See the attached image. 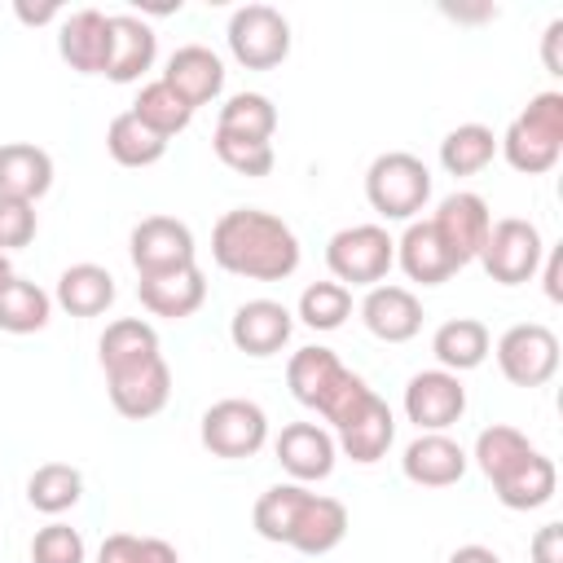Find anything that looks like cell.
<instances>
[{"label": "cell", "mask_w": 563, "mask_h": 563, "mask_svg": "<svg viewBox=\"0 0 563 563\" xmlns=\"http://www.w3.org/2000/svg\"><path fill=\"white\" fill-rule=\"evenodd\" d=\"M211 260L233 277L282 282L299 268V238L290 233L282 216L260 211V207H238L216 220Z\"/></svg>", "instance_id": "1"}, {"label": "cell", "mask_w": 563, "mask_h": 563, "mask_svg": "<svg viewBox=\"0 0 563 563\" xmlns=\"http://www.w3.org/2000/svg\"><path fill=\"white\" fill-rule=\"evenodd\" d=\"M506 163L523 176H541L563 154V92H537L497 141Z\"/></svg>", "instance_id": "2"}, {"label": "cell", "mask_w": 563, "mask_h": 563, "mask_svg": "<svg viewBox=\"0 0 563 563\" xmlns=\"http://www.w3.org/2000/svg\"><path fill=\"white\" fill-rule=\"evenodd\" d=\"M365 198L383 220H413L431 198V172L418 154H378L365 172Z\"/></svg>", "instance_id": "3"}, {"label": "cell", "mask_w": 563, "mask_h": 563, "mask_svg": "<svg viewBox=\"0 0 563 563\" xmlns=\"http://www.w3.org/2000/svg\"><path fill=\"white\" fill-rule=\"evenodd\" d=\"M325 264L339 286H378L396 264V242L383 224H352L325 242Z\"/></svg>", "instance_id": "4"}, {"label": "cell", "mask_w": 563, "mask_h": 563, "mask_svg": "<svg viewBox=\"0 0 563 563\" xmlns=\"http://www.w3.org/2000/svg\"><path fill=\"white\" fill-rule=\"evenodd\" d=\"M541 233L532 220H519V216H506V220H493L484 246H479V264L493 282L501 286H519V282H532L537 268H541Z\"/></svg>", "instance_id": "5"}, {"label": "cell", "mask_w": 563, "mask_h": 563, "mask_svg": "<svg viewBox=\"0 0 563 563\" xmlns=\"http://www.w3.org/2000/svg\"><path fill=\"white\" fill-rule=\"evenodd\" d=\"M229 53L246 70H273L290 53V22L273 4H242L229 18Z\"/></svg>", "instance_id": "6"}, {"label": "cell", "mask_w": 563, "mask_h": 563, "mask_svg": "<svg viewBox=\"0 0 563 563\" xmlns=\"http://www.w3.org/2000/svg\"><path fill=\"white\" fill-rule=\"evenodd\" d=\"M497 365L515 387H541L559 369V339L541 321H519L497 339Z\"/></svg>", "instance_id": "7"}, {"label": "cell", "mask_w": 563, "mask_h": 563, "mask_svg": "<svg viewBox=\"0 0 563 563\" xmlns=\"http://www.w3.org/2000/svg\"><path fill=\"white\" fill-rule=\"evenodd\" d=\"M264 440H268V418L255 400L229 396L202 413V444L216 457H251L264 449Z\"/></svg>", "instance_id": "8"}, {"label": "cell", "mask_w": 563, "mask_h": 563, "mask_svg": "<svg viewBox=\"0 0 563 563\" xmlns=\"http://www.w3.org/2000/svg\"><path fill=\"white\" fill-rule=\"evenodd\" d=\"M106 387H110V405H114L123 418L145 422V418H154V413L172 400V369H167V361H163V352H158V356L136 361V365L110 369V374H106Z\"/></svg>", "instance_id": "9"}, {"label": "cell", "mask_w": 563, "mask_h": 563, "mask_svg": "<svg viewBox=\"0 0 563 563\" xmlns=\"http://www.w3.org/2000/svg\"><path fill=\"white\" fill-rule=\"evenodd\" d=\"M132 264L141 277H154V273H172V268H185L194 264L198 246H194V233L185 220L176 216H145L136 229H132Z\"/></svg>", "instance_id": "10"}, {"label": "cell", "mask_w": 563, "mask_h": 563, "mask_svg": "<svg viewBox=\"0 0 563 563\" xmlns=\"http://www.w3.org/2000/svg\"><path fill=\"white\" fill-rule=\"evenodd\" d=\"M466 413V387L449 369H422L405 387V418L418 431H449Z\"/></svg>", "instance_id": "11"}, {"label": "cell", "mask_w": 563, "mask_h": 563, "mask_svg": "<svg viewBox=\"0 0 563 563\" xmlns=\"http://www.w3.org/2000/svg\"><path fill=\"white\" fill-rule=\"evenodd\" d=\"M431 229L440 233V242L449 246V255H453L457 264H471V260H479V246H484V238H488V229H493V211H488V202H484L479 194L457 189V194H449V198L435 207Z\"/></svg>", "instance_id": "12"}, {"label": "cell", "mask_w": 563, "mask_h": 563, "mask_svg": "<svg viewBox=\"0 0 563 563\" xmlns=\"http://www.w3.org/2000/svg\"><path fill=\"white\" fill-rule=\"evenodd\" d=\"M290 330H295V317L277 299H246L233 312V321H229V339L246 356H273V352H282L290 343Z\"/></svg>", "instance_id": "13"}, {"label": "cell", "mask_w": 563, "mask_h": 563, "mask_svg": "<svg viewBox=\"0 0 563 563\" xmlns=\"http://www.w3.org/2000/svg\"><path fill=\"white\" fill-rule=\"evenodd\" d=\"M57 53L79 75H106L110 62V18L101 9H75L62 18Z\"/></svg>", "instance_id": "14"}, {"label": "cell", "mask_w": 563, "mask_h": 563, "mask_svg": "<svg viewBox=\"0 0 563 563\" xmlns=\"http://www.w3.org/2000/svg\"><path fill=\"white\" fill-rule=\"evenodd\" d=\"M400 471L409 484H422V488H449L466 475V453L457 440H449L444 431H418V440L405 449L400 457Z\"/></svg>", "instance_id": "15"}, {"label": "cell", "mask_w": 563, "mask_h": 563, "mask_svg": "<svg viewBox=\"0 0 563 563\" xmlns=\"http://www.w3.org/2000/svg\"><path fill=\"white\" fill-rule=\"evenodd\" d=\"M163 84H167L189 110H198V106H207V101L220 97V88H224V66H220V57H216L211 48L185 44V48H176V53L167 57Z\"/></svg>", "instance_id": "16"}, {"label": "cell", "mask_w": 563, "mask_h": 563, "mask_svg": "<svg viewBox=\"0 0 563 563\" xmlns=\"http://www.w3.org/2000/svg\"><path fill=\"white\" fill-rule=\"evenodd\" d=\"M361 321L383 343H409L422 330V303L405 286H369L361 303Z\"/></svg>", "instance_id": "17"}, {"label": "cell", "mask_w": 563, "mask_h": 563, "mask_svg": "<svg viewBox=\"0 0 563 563\" xmlns=\"http://www.w3.org/2000/svg\"><path fill=\"white\" fill-rule=\"evenodd\" d=\"M136 295L141 303L154 312V317H167V321H180V317H194L207 299V277L198 264H185V268H172V273H154V277H141L136 282Z\"/></svg>", "instance_id": "18"}, {"label": "cell", "mask_w": 563, "mask_h": 563, "mask_svg": "<svg viewBox=\"0 0 563 563\" xmlns=\"http://www.w3.org/2000/svg\"><path fill=\"white\" fill-rule=\"evenodd\" d=\"M273 453H277L282 471H290L299 484L325 479V475L334 471V440H330V431L317 427V422H290V427H282Z\"/></svg>", "instance_id": "19"}, {"label": "cell", "mask_w": 563, "mask_h": 563, "mask_svg": "<svg viewBox=\"0 0 563 563\" xmlns=\"http://www.w3.org/2000/svg\"><path fill=\"white\" fill-rule=\"evenodd\" d=\"M396 264L405 268L409 282H422V286H440L462 268L440 242V233L431 229V220H409V229L396 242Z\"/></svg>", "instance_id": "20"}, {"label": "cell", "mask_w": 563, "mask_h": 563, "mask_svg": "<svg viewBox=\"0 0 563 563\" xmlns=\"http://www.w3.org/2000/svg\"><path fill=\"white\" fill-rule=\"evenodd\" d=\"M53 189V158L48 150L31 141H9L0 145V198L35 202Z\"/></svg>", "instance_id": "21"}, {"label": "cell", "mask_w": 563, "mask_h": 563, "mask_svg": "<svg viewBox=\"0 0 563 563\" xmlns=\"http://www.w3.org/2000/svg\"><path fill=\"white\" fill-rule=\"evenodd\" d=\"M154 53H158V40L154 31L132 18V13H114L110 18V62H106V79L114 84H132L141 79L150 66H154Z\"/></svg>", "instance_id": "22"}, {"label": "cell", "mask_w": 563, "mask_h": 563, "mask_svg": "<svg viewBox=\"0 0 563 563\" xmlns=\"http://www.w3.org/2000/svg\"><path fill=\"white\" fill-rule=\"evenodd\" d=\"M554 488H559V471L537 449L515 471H506L501 479H493V493H497V501L506 510H537V506H545L554 497Z\"/></svg>", "instance_id": "23"}, {"label": "cell", "mask_w": 563, "mask_h": 563, "mask_svg": "<svg viewBox=\"0 0 563 563\" xmlns=\"http://www.w3.org/2000/svg\"><path fill=\"white\" fill-rule=\"evenodd\" d=\"M347 537V506L339 497H321V493H308L299 519H295V532H290V545L299 554H330L339 541Z\"/></svg>", "instance_id": "24"}, {"label": "cell", "mask_w": 563, "mask_h": 563, "mask_svg": "<svg viewBox=\"0 0 563 563\" xmlns=\"http://www.w3.org/2000/svg\"><path fill=\"white\" fill-rule=\"evenodd\" d=\"M431 352H435L440 369L466 374V369L484 365V356L493 352V334H488V325L475 321V317H453V321H444V325L431 334Z\"/></svg>", "instance_id": "25"}, {"label": "cell", "mask_w": 563, "mask_h": 563, "mask_svg": "<svg viewBox=\"0 0 563 563\" xmlns=\"http://www.w3.org/2000/svg\"><path fill=\"white\" fill-rule=\"evenodd\" d=\"M391 440H396V418H391L387 400H378V396H369L365 409H361L347 427H339V449H343L352 462H361V466L378 462V457L391 449Z\"/></svg>", "instance_id": "26"}, {"label": "cell", "mask_w": 563, "mask_h": 563, "mask_svg": "<svg viewBox=\"0 0 563 563\" xmlns=\"http://www.w3.org/2000/svg\"><path fill=\"white\" fill-rule=\"evenodd\" d=\"M57 303L70 317H101L114 303V277L101 264H70L57 277Z\"/></svg>", "instance_id": "27"}, {"label": "cell", "mask_w": 563, "mask_h": 563, "mask_svg": "<svg viewBox=\"0 0 563 563\" xmlns=\"http://www.w3.org/2000/svg\"><path fill=\"white\" fill-rule=\"evenodd\" d=\"M339 378H343V361L330 347H299L290 356V365H286V387L308 409H317Z\"/></svg>", "instance_id": "28"}, {"label": "cell", "mask_w": 563, "mask_h": 563, "mask_svg": "<svg viewBox=\"0 0 563 563\" xmlns=\"http://www.w3.org/2000/svg\"><path fill=\"white\" fill-rule=\"evenodd\" d=\"M106 150L119 167H150L167 154V136H158L154 128H145L132 110L114 114L110 128H106Z\"/></svg>", "instance_id": "29"}, {"label": "cell", "mask_w": 563, "mask_h": 563, "mask_svg": "<svg viewBox=\"0 0 563 563\" xmlns=\"http://www.w3.org/2000/svg\"><path fill=\"white\" fill-rule=\"evenodd\" d=\"M97 356H101V369H123V365H136L145 356H158V330L141 317H119L106 325L101 343H97Z\"/></svg>", "instance_id": "30"}, {"label": "cell", "mask_w": 563, "mask_h": 563, "mask_svg": "<svg viewBox=\"0 0 563 563\" xmlns=\"http://www.w3.org/2000/svg\"><path fill=\"white\" fill-rule=\"evenodd\" d=\"M48 312H53V299L35 282H26V277L13 273L0 286V330H9V334H35V330L48 325Z\"/></svg>", "instance_id": "31"}, {"label": "cell", "mask_w": 563, "mask_h": 563, "mask_svg": "<svg viewBox=\"0 0 563 563\" xmlns=\"http://www.w3.org/2000/svg\"><path fill=\"white\" fill-rule=\"evenodd\" d=\"M493 154H497V136L484 123H457L440 141V167L449 176H475V172H484L493 163Z\"/></svg>", "instance_id": "32"}, {"label": "cell", "mask_w": 563, "mask_h": 563, "mask_svg": "<svg viewBox=\"0 0 563 563\" xmlns=\"http://www.w3.org/2000/svg\"><path fill=\"white\" fill-rule=\"evenodd\" d=\"M308 501V488L303 484H273L268 493H260L255 510H251V523L264 541H277V545H290V532H295V519Z\"/></svg>", "instance_id": "33"}, {"label": "cell", "mask_w": 563, "mask_h": 563, "mask_svg": "<svg viewBox=\"0 0 563 563\" xmlns=\"http://www.w3.org/2000/svg\"><path fill=\"white\" fill-rule=\"evenodd\" d=\"M84 497V475L70 462H44L26 479V501L40 515H62Z\"/></svg>", "instance_id": "34"}, {"label": "cell", "mask_w": 563, "mask_h": 563, "mask_svg": "<svg viewBox=\"0 0 563 563\" xmlns=\"http://www.w3.org/2000/svg\"><path fill=\"white\" fill-rule=\"evenodd\" d=\"M216 132H233V136H246V141H273V132H277V106L264 92H233L220 106Z\"/></svg>", "instance_id": "35"}, {"label": "cell", "mask_w": 563, "mask_h": 563, "mask_svg": "<svg viewBox=\"0 0 563 563\" xmlns=\"http://www.w3.org/2000/svg\"><path fill=\"white\" fill-rule=\"evenodd\" d=\"M528 453H532L528 435H523L519 427H506V422L484 427L479 440H475V462H479V471H484L488 479H501V475L515 471Z\"/></svg>", "instance_id": "36"}, {"label": "cell", "mask_w": 563, "mask_h": 563, "mask_svg": "<svg viewBox=\"0 0 563 563\" xmlns=\"http://www.w3.org/2000/svg\"><path fill=\"white\" fill-rule=\"evenodd\" d=\"M132 114H136L145 128H154L158 136H176V132H185L189 119H194V110H189L163 79H154V84H145V88L136 92Z\"/></svg>", "instance_id": "37"}, {"label": "cell", "mask_w": 563, "mask_h": 563, "mask_svg": "<svg viewBox=\"0 0 563 563\" xmlns=\"http://www.w3.org/2000/svg\"><path fill=\"white\" fill-rule=\"evenodd\" d=\"M352 317V290L339 282H312L299 295V321L312 330H339Z\"/></svg>", "instance_id": "38"}, {"label": "cell", "mask_w": 563, "mask_h": 563, "mask_svg": "<svg viewBox=\"0 0 563 563\" xmlns=\"http://www.w3.org/2000/svg\"><path fill=\"white\" fill-rule=\"evenodd\" d=\"M211 150L238 176H268L273 172V141H246V136H233V132H216Z\"/></svg>", "instance_id": "39"}, {"label": "cell", "mask_w": 563, "mask_h": 563, "mask_svg": "<svg viewBox=\"0 0 563 563\" xmlns=\"http://www.w3.org/2000/svg\"><path fill=\"white\" fill-rule=\"evenodd\" d=\"M374 391H369V383L361 378V374H352V369H343V378L325 391V400L317 405V413L325 418V422H334V427H347L361 409H365V400H369Z\"/></svg>", "instance_id": "40"}, {"label": "cell", "mask_w": 563, "mask_h": 563, "mask_svg": "<svg viewBox=\"0 0 563 563\" xmlns=\"http://www.w3.org/2000/svg\"><path fill=\"white\" fill-rule=\"evenodd\" d=\"M31 563H84V537L70 523H48L31 541Z\"/></svg>", "instance_id": "41"}, {"label": "cell", "mask_w": 563, "mask_h": 563, "mask_svg": "<svg viewBox=\"0 0 563 563\" xmlns=\"http://www.w3.org/2000/svg\"><path fill=\"white\" fill-rule=\"evenodd\" d=\"M40 220H35V202H18V198H0V255L22 251L35 238Z\"/></svg>", "instance_id": "42"}, {"label": "cell", "mask_w": 563, "mask_h": 563, "mask_svg": "<svg viewBox=\"0 0 563 563\" xmlns=\"http://www.w3.org/2000/svg\"><path fill=\"white\" fill-rule=\"evenodd\" d=\"M97 563H141V537L132 532H110L97 550Z\"/></svg>", "instance_id": "43"}, {"label": "cell", "mask_w": 563, "mask_h": 563, "mask_svg": "<svg viewBox=\"0 0 563 563\" xmlns=\"http://www.w3.org/2000/svg\"><path fill=\"white\" fill-rule=\"evenodd\" d=\"M532 563H563V523H545L532 537Z\"/></svg>", "instance_id": "44"}, {"label": "cell", "mask_w": 563, "mask_h": 563, "mask_svg": "<svg viewBox=\"0 0 563 563\" xmlns=\"http://www.w3.org/2000/svg\"><path fill=\"white\" fill-rule=\"evenodd\" d=\"M141 563H180V554L163 537H141Z\"/></svg>", "instance_id": "45"}, {"label": "cell", "mask_w": 563, "mask_h": 563, "mask_svg": "<svg viewBox=\"0 0 563 563\" xmlns=\"http://www.w3.org/2000/svg\"><path fill=\"white\" fill-rule=\"evenodd\" d=\"M559 277H563V251L554 246V251L545 255V295H550L554 303L563 299V282H559Z\"/></svg>", "instance_id": "46"}, {"label": "cell", "mask_w": 563, "mask_h": 563, "mask_svg": "<svg viewBox=\"0 0 563 563\" xmlns=\"http://www.w3.org/2000/svg\"><path fill=\"white\" fill-rule=\"evenodd\" d=\"M13 13H18V22H26V26H44V22H53V18H57V4H40V9H31L26 0H18V4H13Z\"/></svg>", "instance_id": "47"}, {"label": "cell", "mask_w": 563, "mask_h": 563, "mask_svg": "<svg viewBox=\"0 0 563 563\" xmlns=\"http://www.w3.org/2000/svg\"><path fill=\"white\" fill-rule=\"evenodd\" d=\"M559 40H563V22H550V26H545V70H550V75H563Z\"/></svg>", "instance_id": "48"}, {"label": "cell", "mask_w": 563, "mask_h": 563, "mask_svg": "<svg viewBox=\"0 0 563 563\" xmlns=\"http://www.w3.org/2000/svg\"><path fill=\"white\" fill-rule=\"evenodd\" d=\"M449 563H501V559H497V550H488V545H457V550L449 554Z\"/></svg>", "instance_id": "49"}, {"label": "cell", "mask_w": 563, "mask_h": 563, "mask_svg": "<svg viewBox=\"0 0 563 563\" xmlns=\"http://www.w3.org/2000/svg\"><path fill=\"white\" fill-rule=\"evenodd\" d=\"M13 277V264H9V255H0V286Z\"/></svg>", "instance_id": "50"}]
</instances>
